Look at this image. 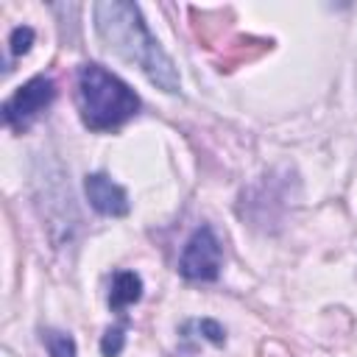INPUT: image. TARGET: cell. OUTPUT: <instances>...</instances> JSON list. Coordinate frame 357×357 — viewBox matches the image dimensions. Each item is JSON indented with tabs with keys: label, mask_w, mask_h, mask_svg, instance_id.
I'll use <instances>...</instances> for the list:
<instances>
[{
	"label": "cell",
	"mask_w": 357,
	"mask_h": 357,
	"mask_svg": "<svg viewBox=\"0 0 357 357\" xmlns=\"http://www.w3.org/2000/svg\"><path fill=\"white\" fill-rule=\"evenodd\" d=\"M42 343L47 346L50 357H75V340L59 329H42Z\"/></svg>",
	"instance_id": "7"
},
{
	"label": "cell",
	"mask_w": 357,
	"mask_h": 357,
	"mask_svg": "<svg viewBox=\"0 0 357 357\" xmlns=\"http://www.w3.org/2000/svg\"><path fill=\"white\" fill-rule=\"evenodd\" d=\"M198 329H201V335H204L206 340H212L215 346H223L226 335H223V326H220L218 321H212V318H204V321H198Z\"/></svg>",
	"instance_id": "10"
},
{
	"label": "cell",
	"mask_w": 357,
	"mask_h": 357,
	"mask_svg": "<svg viewBox=\"0 0 357 357\" xmlns=\"http://www.w3.org/2000/svg\"><path fill=\"white\" fill-rule=\"evenodd\" d=\"M53 98H56V84L47 75H33L22 86H17V92L3 103L6 126H11L14 131L28 128L53 103Z\"/></svg>",
	"instance_id": "4"
},
{
	"label": "cell",
	"mask_w": 357,
	"mask_h": 357,
	"mask_svg": "<svg viewBox=\"0 0 357 357\" xmlns=\"http://www.w3.org/2000/svg\"><path fill=\"white\" fill-rule=\"evenodd\" d=\"M220 259H223V248L218 234L212 231V226H198L184 243L178 273L190 282H215L220 273Z\"/></svg>",
	"instance_id": "3"
},
{
	"label": "cell",
	"mask_w": 357,
	"mask_h": 357,
	"mask_svg": "<svg viewBox=\"0 0 357 357\" xmlns=\"http://www.w3.org/2000/svg\"><path fill=\"white\" fill-rule=\"evenodd\" d=\"M84 192H86V201L95 212L106 215V218H123L128 215V195L126 190L112 181L106 173H89L84 178Z\"/></svg>",
	"instance_id": "5"
},
{
	"label": "cell",
	"mask_w": 357,
	"mask_h": 357,
	"mask_svg": "<svg viewBox=\"0 0 357 357\" xmlns=\"http://www.w3.org/2000/svg\"><path fill=\"white\" fill-rule=\"evenodd\" d=\"M78 112L86 128L112 131L139 112V98L114 73L89 61L78 70Z\"/></svg>",
	"instance_id": "2"
},
{
	"label": "cell",
	"mask_w": 357,
	"mask_h": 357,
	"mask_svg": "<svg viewBox=\"0 0 357 357\" xmlns=\"http://www.w3.org/2000/svg\"><path fill=\"white\" fill-rule=\"evenodd\" d=\"M142 298V279L134 271H117L109 290V307L114 312H123L128 304H137Z\"/></svg>",
	"instance_id": "6"
},
{
	"label": "cell",
	"mask_w": 357,
	"mask_h": 357,
	"mask_svg": "<svg viewBox=\"0 0 357 357\" xmlns=\"http://www.w3.org/2000/svg\"><path fill=\"white\" fill-rule=\"evenodd\" d=\"M8 45H11V56H25V53L31 50V45H33V28L17 25V28L11 31Z\"/></svg>",
	"instance_id": "8"
},
{
	"label": "cell",
	"mask_w": 357,
	"mask_h": 357,
	"mask_svg": "<svg viewBox=\"0 0 357 357\" xmlns=\"http://www.w3.org/2000/svg\"><path fill=\"white\" fill-rule=\"evenodd\" d=\"M95 31L103 45L120 59L137 64L162 92H178V70L148 31L139 8L126 0L95 3Z\"/></svg>",
	"instance_id": "1"
},
{
	"label": "cell",
	"mask_w": 357,
	"mask_h": 357,
	"mask_svg": "<svg viewBox=\"0 0 357 357\" xmlns=\"http://www.w3.org/2000/svg\"><path fill=\"white\" fill-rule=\"evenodd\" d=\"M126 346V329L123 326H114V329H106L103 340H100V351L103 357H117Z\"/></svg>",
	"instance_id": "9"
}]
</instances>
